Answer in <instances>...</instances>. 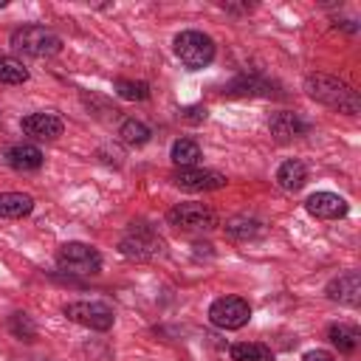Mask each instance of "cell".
<instances>
[{
  "label": "cell",
  "instance_id": "5bb4252c",
  "mask_svg": "<svg viewBox=\"0 0 361 361\" xmlns=\"http://www.w3.org/2000/svg\"><path fill=\"white\" fill-rule=\"evenodd\" d=\"M6 161L17 172H34V169L42 166V152L34 144H11L6 149Z\"/></svg>",
  "mask_w": 361,
  "mask_h": 361
},
{
  "label": "cell",
  "instance_id": "d6986e66",
  "mask_svg": "<svg viewBox=\"0 0 361 361\" xmlns=\"http://www.w3.org/2000/svg\"><path fill=\"white\" fill-rule=\"evenodd\" d=\"M172 164L178 169H189V166H197L200 164V147L197 141L192 138H178L172 144Z\"/></svg>",
  "mask_w": 361,
  "mask_h": 361
},
{
  "label": "cell",
  "instance_id": "9a60e30c",
  "mask_svg": "<svg viewBox=\"0 0 361 361\" xmlns=\"http://www.w3.org/2000/svg\"><path fill=\"white\" fill-rule=\"evenodd\" d=\"M226 234L231 240H243V243L245 240H257V237L265 234V223L257 220V217H248V214H237V217H231L226 223Z\"/></svg>",
  "mask_w": 361,
  "mask_h": 361
},
{
  "label": "cell",
  "instance_id": "9c48e42d",
  "mask_svg": "<svg viewBox=\"0 0 361 361\" xmlns=\"http://www.w3.org/2000/svg\"><path fill=\"white\" fill-rule=\"evenodd\" d=\"M172 183L186 189V192H209V189H223L226 186V175L214 172V169L189 166V169H175L172 172Z\"/></svg>",
  "mask_w": 361,
  "mask_h": 361
},
{
  "label": "cell",
  "instance_id": "30bf717a",
  "mask_svg": "<svg viewBox=\"0 0 361 361\" xmlns=\"http://www.w3.org/2000/svg\"><path fill=\"white\" fill-rule=\"evenodd\" d=\"M20 127H23L25 135H31L37 141H54L65 130V124H62V118L56 113H31V116H25L20 121Z\"/></svg>",
  "mask_w": 361,
  "mask_h": 361
},
{
  "label": "cell",
  "instance_id": "2e32d148",
  "mask_svg": "<svg viewBox=\"0 0 361 361\" xmlns=\"http://www.w3.org/2000/svg\"><path fill=\"white\" fill-rule=\"evenodd\" d=\"M34 209V197L23 195V192H0V217L6 220H20L25 214H31Z\"/></svg>",
  "mask_w": 361,
  "mask_h": 361
},
{
  "label": "cell",
  "instance_id": "cb8c5ba5",
  "mask_svg": "<svg viewBox=\"0 0 361 361\" xmlns=\"http://www.w3.org/2000/svg\"><path fill=\"white\" fill-rule=\"evenodd\" d=\"M116 93L127 102H144L149 96L147 82H133V79H116Z\"/></svg>",
  "mask_w": 361,
  "mask_h": 361
},
{
  "label": "cell",
  "instance_id": "d4e9b609",
  "mask_svg": "<svg viewBox=\"0 0 361 361\" xmlns=\"http://www.w3.org/2000/svg\"><path fill=\"white\" fill-rule=\"evenodd\" d=\"M11 330H14L20 338H23V330H25V338H34V333H37L34 324H31V319H28L25 313H14V316H11Z\"/></svg>",
  "mask_w": 361,
  "mask_h": 361
},
{
  "label": "cell",
  "instance_id": "484cf974",
  "mask_svg": "<svg viewBox=\"0 0 361 361\" xmlns=\"http://www.w3.org/2000/svg\"><path fill=\"white\" fill-rule=\"evenodd\" d=\"M206 118V107H186L183 110V121H203Z\"/></svg>",
  "mask_w": 361,
  "mask_h": 361
},
{
  "label": "cell",
  "instance_id": "4fadbf2b",
  "mask_svg": "<svg viewBox=\"0 0 361 361\" xmlns=\"http://www.w3.org/2000/svg\"><path fill=\"white\" fill-rule=\"evenodd\" d=\"M327 296L333 302H341V305H358L361 302V276H358V271H347V274L336 276L327 285Z\"/></svg>",
  "mask_w": 361,
  "mask_h": 361
},
{
  "label": "cell",
  "instance_id": "7c38bea8",
  "mask_svg": "<svg viewBox=\"0 0 361 361\" xmlns=\"http://www.w3.org/2000/svg\"><path fill=\"white\" fill-rule=\"evenodd\" d=\"M268 127H271V135H274V138H279V141L299 138V135H305V133L310 130V124H307L299 113H290V110L274 113V116H271V121H268Z\"/></svg>",
  "mask_w": 361,
  "mask_h": 361
},
{
  "label": "cell",
  "instance_id": "83f0119b",
  "mask_svg": "<svg viewBox=\"0 0 361 361\" xmlns=\"http://www.w3.org/2000/svg\"><path fill=\"white\" fill-rule=\"evenodd\" d=\"M0 8H6V0H0Z\"/></svg>",
  "mask_w": 361,
  "mask_h": 361
},
{
  "label": "cell",
  "instance_id": "ba28073f",
  "mask_svg": "<svg viewBox=\"0 0 361 361\" xmlns=\"http://www.w3.org/2000/svg\"><path fill=\"white\" fill-rule=\"evenodd\" d=\"M71 322L82 324V327H90V330H110L116 316H113V307L104 305V302H71L65 305L62 310Z\"/></svg>",
  "mask_w": 361,
  "mask_h": 361
},
{
  "label": "cell",
  "instance_id": "ac0fdd59",
  "mask_svg": "<svg viewBox=\"0 0 361 361\" xmlns=\"http://www.w3.org/2000/svg\"><path fill=\"white\" fill-rule=\"evenodd\" d=\"M271 82H265V79H257V76H240V79H234L228 87H226V93L228 96H271Z\"/></svg>",
  "mask_w": 361,
  "mask_h": 361
},
{
  "label": "cell",
  "instance_id": "5b68a950",
  "mask_svg": "<svg viewBox=\"0 0 361 361\" xmlns=\"http://www.w3.org/2000/svg\"><path fill=\"white\" fill-rule=\"evenodd\" d=\"M118 251L127 257V259H155L164 254V240L158 237V231H152L149 226H135L130 228L121 243H118Z\"/></svg>",
  "mask_w": 361,
  "mask_h": 361
},
{
  "label": "cell",
  "instance_id": "603a6c76",
  "mask_svg": "<svg viewBox=\"0 0 361 361\" xmlns=\"http://www.w3.org/2000/svg\"><path fill=\"white\" fill-rule=\"evenodd\" d=\"M118 135H121V141L124 144H130V147H141V144H147L149 141V127L144 124V121H138V118H127L121 127H118Z\"/></svg>",
  "mask_w": 361,
  "mask_h": 361
},
{
  "label": "cell",
  "instance_id": "44dd1931",
  "mask_svg": "<svg viewBox=\"0 0 361 361\" xmlns=\"http://www.w3.org/2000/svg\"><path fill=\"white\" fill-rule=\"evenodd\" d=\"M327 338H330L341 353H353V350L358 347V341H361V333H358V327H353V324H330Z\"/></svg>",
  "mask_w": 361,
  "mask_h": 361
},
{
  "label": "cell",
  "instance_id": "4316f807",
  "mask_svg": "<svg viewBox=\"0 0 361 361\" xmlns=\"http://www.w3.org/2000/svg\"><path fill=\"white\" fill-rule=\"evenodd\" d=\"M302 361H336V358H333V353H327V350H310V353H305Z\"/></svg>",
  "mask_w": 361,
  "mask_h": 361
},
{
  "label": "cell",
  "instance_id": "3957f363",
  "mask_svg": "<svg viewBox=\"0 0 361 361\" xmlns=\"http://www.w3.org/2000/svg\"><path fill=\"white\" fill-rule=\"evenodd\" d=\"M56 265L71 276H96L102 271V254L87 243H65L56 251Z\"/></svg>",
  "mask_w": 361,
  "mask_h": 361
},
{
  "label": "cell",
  "instance_id": "7a4b0ae2",
  "mask_svg": "<svg viewBox=\"0 0 361 361\" xmlns=\"http://www.w3.org/2000/svg\"><path fill=\"white\" fill-rule=\"evenodd\" d=\"M11 48L25 56L42 59V56H54L62 51V37L45 25H23L11 34Z\"/></svg>",
  "mask_w": 361,
  "mask_h": 361
},
{
  "label": "cell",
  "instance_id": "6da1fadb",
  "mask_svg": "<svg viewBox=\"0 0 361 361\" xmlns=\"http://www.w3.org/2000/svg\"><path fill=\"white\" fill-rule=\"evenodd\" d=\"M305 90H307L310 99H316V102H322V104H327V107H333V110H338V113L355 116V113L361 110L358 93H355L350 85H344V82H338V79H333V76L313 73V76L305 79Z\"/></svg>",
  "mask_w": 361,
  "mask_h": 361
},
{
  "label": "cell",
  "instance_id": "8992f818",
  "mask_svg": "<svg viewBox=\"0 0 361 361\" xmlns=\"http://www.w3.org/2000/svg\"><path fill=\"white\" fill-rule=\"evenodd\" d=\"M251 319V305L240 296H220L209 307V322L223 330H240Z\"/></svg>",
  "mask_w": 361,
  "mask_h": 361
},
{
  "label": "cell",
  "instance_id": "52a82bcc",
  "mask_svg": "<svg viewBox=\"0 0 361 361\" xmlns=\"http://www.w3.org/2000/svg\"><path fill=\"white\" fill-rule=\"evenodd\" d=\"M166 220L183 231H209L217 226V214L203 203H178L166 212Z\"/></svg>",
  "mask_w": 361,
  "mask_h": 361
},
{
  "label": "cell",
  "instance_id": "277c9868",
  "mask_svg": "<svg viewBox=\"0 0 361 361\" xmlns=\"http://www.w3.org/2000/svg\"><path fill=\"white\" fill-rule=\"evenodd\" d=\"M175 56L189 71H200L214 59V39L203 31H180L175 37Z\"/></svg>",
  "mask_w": 361,
  "mask_h": 361
},
{
  "label": "cell",
  "instance_id": "e0dca14e",
  "mask_svg": "<svg viewBox=\"0 0 361 361\" xmlns=\"http://www.w3.org/2000/svg\"><path fill=\"white\" fill-rule=\"evenodd\" d=\"M305 180H307V169H305L302 161L290 158V161L279 164V169H276V183H279L285 192H299V189L305 186Z\"/></svg>",
  "mask_w": 361,
  "mask_h": 361
},
{
  "label": "cell",
  "instance_id": "ffe728a7",
  "mask_svg": "<svg viewBox=\"0 0 361 361\" xmlns=\"http://www.w3.org/2000/svg\"><path fill=\"white\" fill-rule=\"evenodd\" d=\"M228 355H231V361H274L271 347L257 344V341H237V344H231Z\"/></svg>",
  "mask_w": 361,
  "mask_h": 361
},
{
  "label": "cell",
  "instance_id": "7402d4cb",
  "mask_svg": "<svg viewBox=\"0 0 361 361\" xmlns=\"http://www.w3.org/2000/svg\"><path fill=\"white\" fill-rule=\"evenodd\" d=\"M23 82H28V68L14 56L0 54V85H23Z\"/></svg>",
  "mask_w": 361,
  "mask_h": 361
},
{
  "label": "cell",
  "instance_id": "8fae6325",
  "mask_svg": "<svg viewBox=\"0 0 361 361\" xmlns=\"http://www.w3.org/2000/svg\"><path fill=\"white\" fill-rule=\"evenodd\" d=\"M305 209L319 220H336V217L347 214V200L336 192H316V195L307 197Z\"/></svg>",
  "mask_w": 361,
  "mask_h": 361
}]
</instances>
